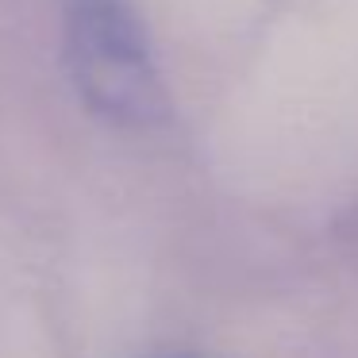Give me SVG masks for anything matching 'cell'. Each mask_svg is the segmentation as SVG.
<instances>
[{
	"label": "cell",
	"mask_w": 358,
	"mask_h": 358,
	"mask_svg": "<svg viewBox=\"0 0 358 358\" xmlns=\"http://www.w3.org/2000/svg\"><path fill=\"white\" fill-rule=\"evenodd\" d=\"M66 58L96 116L124 127H150L166 116L155 55L127 0H66Z\"/></svg>",
	"instance_id": "1"
}]
</instances>
